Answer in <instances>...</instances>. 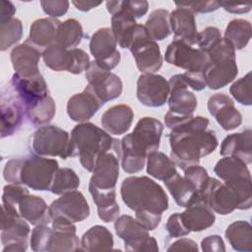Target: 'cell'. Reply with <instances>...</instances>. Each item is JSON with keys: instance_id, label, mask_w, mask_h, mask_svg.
<instances>
[{"instance_id": "obj_28", "label": "cell", "mask_w": 252, "mask_h": 252, "mask_svg": "<svg viewBox=\"0 0 252 252\" xmlns=\"http://www.w3.org/2000/svg\"><path fill=\"white\" fill-rule=\"evenodd\" d=\"M133 119L134 112L129 105L116 104L101 115L100 123L108 134L122 135L130 129Z\"/></svg>"}, {"instance_id": "obj_60", "label": "cell", "mask_w": 252, "mask_h": 252, "mask_svg": "<svg viewBox=\"0 0 252 252\" xmlns=\"http://www.w3.org/2000/svg\"><path fill=\"white\" fill-rule=\"evenodd\" d=\"M73 5L80 11H83V12H87V11H90L91 9L93 8H95L97 6H99L102 2L101 1H86V0H79V1H72Z\"/></svg>"}, {"instance_id": "obj_11", "label": "cell", "mask_w": 252, "mask_h": 252, "mask_svg": "<svg viewBox=\"0 0 252 252\" xmlns=\"http://www.w3.org/2000/svg\"><path fill=\"white\" fill-rule=\"evenodd\" d=\"M165 61L186 72L203 73L209 63L208 54L200 48L179 39H173L166 47Z\"/></svg>"}, {"instance_id": "obj_13", "label": "cell", "mask_w": 252, "mask_h": 252, "mask_svg": "<svg viewBox=\"0 0 252 252\" xmlns=\"http://www.w3.org/2000/svg\"><path fill=\"white\" fill-rule=\"evenodd\" d=\"M121 145L117 144L109 151L101 154L94 166L89 185L102 191L115 190L119 176V159Z\"/></svg>"}, {"instance_id": "obj_48", "label": "cell", "mask_w": 252, "mask_h": 252, "mask_svg": "<svg viewBox=\"0 0 252 252\" xmlns=\"http://www.w3.org/2000/svg\"><path fill=\"white\" fill-rule=\"evenodd\" d=\"M184 177L194 185L198 193L203 189V187L206 185L207 181L210 178L208 171L199 164L191 165L185 168Z\"/></svg>"}, {"instance_id": "obj_27", "label": "cell", "mask_w": 252, "mask_h": 252, "mask_svg": "<svg viewBox=\"0 0 252 252\" xmlns=\"http://www.w3.org/2000/svg\"><path fill=\"white\" fill-rule=\"evenodd\" d=\"M220 154L223 157L239 158L244 163L252 162V130L246 128L241 132L226 136L220 145Z\"/></svg>"}, {"instance_id": "obj_37", "label": "cell", "mask_w": 252, "mask_h": 252, "mask_svg": "<svg viewBox=\"0 0 252 252\" xmlns=\"http://www.w3.org/2000/svg\"><path fill=\"white\" fill-rule=\"evenodd\" d=\"M147 172L158 180H166L177 172L173 160L164 153L155 151L147 157Z\"/></svg>"}, {"instance_id": "obj_30", "label": "cell", "mask_w": 252, "mask_h": 252, "mask_svg": "<svg viewBox=\"0 0 252 252\" xmlns=\"http://www.w3.org/2000/svg\"><path fill=\"white\" fill-rule=\"evenodd\" d=\"M61 22L55 18H41L35 20L30 28V35L27 38L32 44L40 48H47L56 42L57 31Z\"/></svg>"}, {"instance_id": "obj_54", "label": "cell", "mask_w": 252, "mask_h": 252, "mask_svg": "<svg viewBox=\"0 0 252 252\" xmlns=\"http://www.w3.org/2000/svg\"><path fill=\"white\" fill-rule=\"evenodd\" d=\"M120 7L128 11L135 19H138L147 14L149 3L145 0H120Z\"/></svg>"}, {"instance_id": "obj_29", "label": "cell", "mask_w": 252, "mask_h": 252, "mask_svg": "<svg viewBox=\"0 0 252 252\" xmlns=\"http://www.w3.org/2000/svg\"><path fill=\"white\" fill-rule=\"evenodd\" d=\"M185 227L191 232H199L211 227L216 221L215 213L201 200L194 202L186 207L180 214Z\"/></svg>"}, {"instance_id": "obj_17", "label": "cell", "mask_w": 252, "mask_h": 252, "mask_svg": "<svg viewBox=\"0 0 252 252\" xmlns=\"http://www.w3.org/2000/svg\"><path fill=\"white\" fill-rule=\"evenodd\" d=\"M169 95V84L161 75L154 73L141 74L137 81V97L150 107L162 106Z\"/></svg>"}, {"instance_id": "obj_8", "label": "cell", "mask_w": 252, "mask_h": 252, "mask_svg": "<svg viewBox=\"0 0 252 252\" xmlns=\"http://www.w3.org/2000/svg\"><path fill=\"white\" fill-rule=\"evenodd\" d=\"M58 168V161L54 158L38 155L25 157L20 171L21 184L35 191L50 190L54 174Z\"/></svg>"}, {"instance_id": "obj_58", "label": "cell", "mask_w": 252, "mask_h": 252, "mask_svg": "<svg viewBox=\"0 0 252 252\" xmlns=\"http://www.w3.org/2000/svg\"><path fill=\"white\" fill-rule=\"evenodd\" d=\"M16 8L10 1L2 0L0 2V25L5 24L14 18Z\"/></svg>"}, {"instance_id": "obj_16", "label": "cell", "mask_w": 252, "mask_h": 252, "mask_svg": "<svg viewBox=\"0 0 252 252\" xmlns=\"http://www.w3.org/2000/svg\"><path fill=\"white\" fill-rule=\"evenodd\" d=\"M88 85L105 103L120 96L123 90L121 79L114 73L99 67L95 61L90 63L86 70Z\"/></svg>"}, {"instance_id": "obj_7", "label": "cell", "mask_w": 252, "mask_h": 252, "mask_svg": "<svg viewBox=\"0 0 252 252\" xmlns=\"http://www.w3.org/2000/svg\"><path fill=\"white\" fill-rule=\"evenodd\" d=\"M169 95L167 98L169 110L164 115L165 126L171 129L179 122L190 118L197 107L196 95L188 90L182 74L171 76L168 80Z\"/></svg>"}, {"instance_id": "obj_33", "label": "cell", "mask_w": 252, "mask_h": 252, "mask_svg": "<svg viewBox=\"0 0 252 252\" xmlns=\"http://www.w3.org/2000/svg\"><path fill=\"white\" fill-rule=\"evenodd\" d=\"M89 191L96 205L98 218L104 222H111L115 220L120 212V207L116 202L115 190L102 191L89 185Z\"/></svg>"}, {"instance_id": "obj_21", "label": "cell", "mask_w": 252, "mask_h": 252, "mask_svg": "<svg viewBox=\"0 0 252 252\" xmlns=\"http://www.w3.org/2000/svg\"><path fill=\"white\" fill-rule=\"evenodd\" d=\"M208 110L225 131L236 129L242 123V115L233 100L225 94H215L208 100Z\"/></svg>"}, {"instance_id": "obj_23", "label": "cell", "mask_w": 252, "mask_h": 252, "mask_svg": "<svg viewBox=\"0 0 252 252\" xmlns=\"http://www.w3.org/2000/svg\"><path fill=\"white\" fill-rule=\"evenodd\" d=\"M40 57H42V51L28 39L16 45L11 51V62L15 73L25 78L32 77L39 73L38 63Z\"/></svg>"}, {"instance_id": "obj_46", "label": "cell", "mask_w": 252, "mask_h": 252, "mask_svg": "<svg viewBox=\"0 0 252 252\" xmlns=\"http://www.w3.org/2000/svg\"><path fill=\"white\" fill-rule=\"evenodd\" d=\"M29 190L22 185L19 184H8L3 187V194H2V206L11 209V210H18L19 204L22 199L29 195Z\"/></svg>"}, {"instance_id": "obj_39", "label": "cell", "mask_w": 252, "mask_h": 252, "mask_svg": "<svg viewBox=\"0 0 252 252\" xmlns=\"http://www.w3.org/2000/svg\"><path fill=\"white\" fill-rule=\"evenodd\" d=\"M251 24L244 19L231 20L224 31L225 38L235 50L243 49L251 39Z\"/></svg>"}, {"instance_id": "obj_31", "label": "cell", "mask_w": 252, "mask_h": 252, "mask_svg": "<svg viewBox=\"0 0 252 252\" xmlns=\"http://www.w3.org/2000/svg\"><path fill=\"white\" fill-rule=\"evenodd\" d=\"M20 215L32 225L48 224L51 220L49 207L45 201L36 195L25 196L18 207Z\"/></svg>"}, {"instance_id": "obj_35", "label": "cell", "mask_w": 252, "mask_h": 252, "mask_svg": "<svg viewBox=\"0 0 252 252\" xmlns=\"http://www.w3.org/2000/svg\"><path fill=\"white\" fill-rule=\"evenodd\" d=\"M225 238L231 247L240 252L252 251V227L246 220H236L225 229Z\"/></svg>"}, {"instance_id": "obj_55", "label": "cell", "mask_w": 252, "mask_h": 252, "mask_svg": "<svg viewBox=\"0 0 252 252\" xmlns=\"http://www.w3.org/2000/svg\"><path fill=\"white\" fill-rule=\"evenodd\" d=\"M201 248L207 252H224L225 246L220 235L214 234L205 237L201 242Z\"/></svg>"}, {"instance_id": "obj_47", "label": "cell", "mask_w": 252, "mask_h": 252, "mask_svg": "<svg viewBox=\"0 0 252 252\" xmlns=\"http://www.w3.org/2000/svg\"><path fill=\"white\" fill-rule=\"evenodd\" d=\"M52 234L53 228L48 227L47 224L35 225L32 231V236L30 239L32 250L35 252L48 251Z\"/></svg>"}, {"instance_id": "obj_45", "label": "cell", "mask_w": 252, "mask_h": 252, "mask_svg": "<svg viewBox=\"0 0 252 252\" xmlns=\"http://www.w3.org/2000/svg\"><path fill=\"white\" fill-rule=\"evenodd\" d=\"M229 93L233 98L243 105L252 104V92H251V72L247 73L244 77L235 81L229 88Z\"/></svg>"}, {"instance_id": "obj_18", "label": "cell", "mask_w": 252, "mask_h": 252, "mask_svg": "<svg viewBox=\"0 0 252 252\" xmlns=\"http://www.w3.org/2000/svg\"><path fill=\"white\" fill-rule=\"evenodd\" d=\"M90 206L82 192L78 190L61 195L49 206L51 218L64 217L73 222L83 221L90 216Z\"/></svg>"}, {"instance_id": "obj_1", "label": "cell", "mask_w": 252, "mask_h": 252, "mask_svg": "<svg viewBox=\"0 0 252 252\" xmlns=\"http://www.w3.org/2000/svg\"><path fill=\"white\" fill-rule=\"evenodd\" d=\"M209 119L193 116L173 128L169 133L170 158L181 169L199 164L202 158L213 153L219 143L213 130H208Z\"/></svg>"}, {"instance_id": "obj_3", "label": "cell", "mask_w": 252, "mask_h": 252, "mask_svg": "<svg viewBox=\"0 0 252 252\" xmlns=\"http://www.w3.org/2000/svg\"><path fill=\"white\" fill-rule=\"evenodd\" d=\"M125 205L136 212L162 215L168 209V197L164 189L148 176L126 177L120 187Z\"/></svg>"}, {"instance_id": "obj_22", "label": "cell", "mask_w": 252, "mask_h": 252, "mask_svg": "<svg viewBox=\"0 0 252 252\" xmlns=\"http://www.w3.org/2000/svg\"><path fill=\"white\" fill-rule=\"evenodd\" d=\"M104 104L88 85L82 93L72 95L67 102V113L76 122H88Z\"/></svg>"}, {"instance_id": "obj_50", "label": "cell", "mask_w": 252, "mask_h": 252, "mask_svg": "<svg viewBox=\"0 0 252 252\" xmlns=\"http://www.w3.org/2000/svg\"><path fill=\"white\" fill-rule=\"evenodd\" d=\"M69 2L66 0H43L40 6L43 12L51 18H58L65 15L69 9Z\"/></svg>"}, {"instance_id": "obj_42", "label": "cell", "mask_w": 252, "mask_h": 252, "mask_svg": "<svg viewBox=\"0 0 252 252\" xmlns=\"http://www.w3.org/2000/svg\"><path fill=\"white\" fill-rule=\"evenodd\" d=\"M80 186V178L77 173L69 168H58L54 174L50 191L55 195H63L77 190Z\"/></svg>"}, {"instance_id": "obj_36", "label": "cell", "mask_w": 252, "mask_h": 252, "mask_svg": "<svg viewBox=\"0 0 252 252\" xmlns=\"http://www.w3.org/2000/svg\"><path fill=\"white\" fill-rule=\"evenodd\" d=\"M44 64L53 71H67L72 73L74 67V51L58 44H53L42 51Z\"/></svg>"}, {"instance_id": "obj_19", "label": "cell", "mask_w": 252, "mask_h": 252, "mask_svg": "<svg viewBox=\"0 0 252 252\" xmlns=\"http://www.w3.org/2000/svg\"><path fill=\"white\" fill-rule=\"evenodd\" d=\"M31 228L19 211L2 206L1 242L3 246L21 244L28 247Z\"/></svg>"}, {"instance_id": "obj_4", "label": "cell", "mask_w": 252, "mask_h": 252, "mask_svg": "<svg viewBox=\"0 0 252 252\" xmlns=\"http://www.w3.org/2000/svg\"><path fill=\"white\" fill-rule=\"evenodd\" d=\"M70 135L81 164L89 171H93L94 163L101 154L120 143L104 129L91 122L79 123L73 128Z\"/></svg>"}, {"instance_id": "obj_41", "label": "cell", "mask_w": 252, "mask_h": 252, "mask_svg": "<svg viewBox=\"0 0 252 252\" xmlns=\"http://www.w3.org/2000/svg\"><path fill=\"white\" fill-rule=\"evenodd\" d=\"M77 229H54L51 237L49 252L80 251L81 241L76 234Z\"/></svg>"}, {"instance_id": "obj_59", "label": "cell", "mask_w": 252, "mask_h": 252, "mask_svg": "<svg viewBox=\"0 0 252 252\" xmlns=\"http://www.w3.org/2000/svg\"><path fill=\"white\" fill-rule=\"evenodd\" d=\"M220 7L233 14H244L251 10V4H234L229 2H220Z\"/></svg>"}, {"instance_id": "obj_9", "label": "cell", "mask_w": 252, "mask_h": 252, "mask_svg": "<svg viewBox=\"0 0 252 252\" xmlns=\"http://www.w3.org/2000/svg\"><path fill=\"white\" fill-rule=\"evenodd\" d=\"M129 49L142 74L155 73L161 68L163 60L160 48L150 37L145 26L137 24Z\"/></svg>"}, {"instance_id": "obj_6", "label": "cell", "mask_w": 252, "mask_h": 252, "mask_svg": "<svg viewBox=\"0 0 252 252\" xmlns=\"http://www.w3.org/2000/svg\"><path fill=\"white\" fill-rule=\"evenodd\" d=\"M32 150L41 157H59L63 159L77 156L71 135L55 125L39 127L32 136Z\"/></svg>"}, {"instance_id": "obj_52", "label": "cell", "mask_w": 252, "mask_h": 252, "mask_svg": "<svg viewBox=\"0 0 252 252\" xmlns=\"http://www.w3.org/2000/svg\"><path fill=\"white\" fill-rule=\"evenodd\" d=\"M165 228H166L169 236L172 238L185 236L190 233V231L185 227L179 213L172 214L167 219V221L165 223Z\"/></svg>"}, {"instance_id": "obj_15", "label": "cell", "mask_w": 252, "mask_h": 252, "mask_svg": "<svg viewBox=\"0 0 252 252\" xmlns=\"http://www.w3.org/2000/svg\"><path fill=\"white\" fill-rule=\"evenodd\" d=\"M11 88L22 101L25 114L50 95L47 84L40 73L29 78L15 73L11 79Z\"/></svg>"}, {"instance_id": "obj_5", "label": "cell", "mask_w": 252, "mask_h": 252, "mask_svg": "<svg viewBox=\"0 0 252 252\" xmlns=\"http://www.w3.org/2000/svg\"><path fill=\"white\" fill-rule=\"evenodd\" d=\"M215 173L228 187H230L239 199V210H249L252 205L251 174L239 158L224 157L215 165Z\"/></svg>"}, {"instance_id": "obj_57", "label": "cell", "mask_w": 252, "mask_h": 252, "mask_svg": "<svg viewBox=\"0 0 252 252\" xmlns=\"http://www.w3.org/2000/svg\"><path fill=\"white\" fill-rule=\"evenodd\" d=\"M167 251H198L197 243L190 238H181L173 242Z\"/></svg>"}, {"instance_id": "obj_2", "label": "cell", "mask_w": 252, "mask_h": 252, "mask_svg": "<svg viewBox=\"0 0 252 252\" xmlns=\"http://www.w3.org/2000/svg\"><path fill=\"white\" fill-rule=\"evenodd\" d=\"M163 131L162 123L155 117L141 118L134 130L120 141L121 166L127 173L141 171L150 153L158 151Z\"/></svg>"}, {"instance_id": "obj_51", "label": "cell", "mask_w": 252, "mask_h": 252, "mask_svg": "<svg viewBox=\"0 0 252 252\" xmlns=\"http://www.w3.org/2000/svg\"><path fill=\"white\" fill-rule=\"evenodd\" d=\"M23 158H11L9 159L3 169V177L4 179L12 184H21L20 180V171L22 166Z\"/></svg>"}, {"instance_id": "obj_40", "label": "cell", "mask_w": 252, "mask_h": 252, "mask_svg": "<svg viewBox=\"0 0 252 252\" xmlns=\"http://www.w3.org/2000/svg\"><path fill=\"white\" fill-rule=\"evenodd\" d=\"M84 37V31L81 23L76 19H68L60 24L55 44L66 49H73L78 46Z\"/></svg>"}, {"instance_id": "obj_10", "label": "cell", "mask_w": 252, "mask_h": 252, "mask_svg": "<svg viewBox=\"0 0 252 252\" xmlns=\"http://www.w3.org/2000/svg\"><path fill=\"white\" fill-rule=\"evenodd\" d=\"M116 234L124 240L126 251H158L157 240L150 236L149 230L137 220L129 215H122L115 220Z\"/></svg>"}, {"instance_id": "obj_49", "label": "cell", "mask_w": 252, "mask_h": 252, "mask_svg": "<svg viewBox=\"0 0 252 252\" xmlns=\"http://www.w3.org/2000/svg\"><path fill=\"white\" fill-rule=\"evenodd\" d=\"M221 33L220 29L216 27H207L198 35V48L207 52L210 47H212L216 42L221 38Z\"/></svg>"}, {"instance_id": "obj_26", "label": "cell", "mask_w": 252, "mask_h": 252, "mask_svg": "<svg viewBox=\"0 0 252 252\" xmlns=\"http://www.w3.org/2000/svg\"><path fill=\"white\" fill-rule=\"evenodd\" d=\"M238 74L236 59H220L209 61L204 70V78L207 87L211 90H219L231 83Z\"/></svg>"}, {"instance_id": "obj_43", "label": "cell", "mask_w": 252, "mask_h": 252, "mask_svg": "<svg viewBox=\"0 0 252 252\" xmlns=\"http://www.w3.org/2000/svg\"><path fill=\"white\" fill-rule=\"evenodd\" d=\"M55 112H56L55 102L51 97V95H48L36 106L27 111L26 115L33 125L44 126V125H47L52 120V118L55 115Z\"/></svg>"}, {"instance_id": "obj_14", "label": "cell", "mask_w": 252, "mask_h": 252, "mask_svg": "<svg viewBox=\"0 0 252 252\" xmlns=\"http://www.w3.org/2000/svg\"><path fill=\"white\" fill-rule=\"evenodd\" d=\"M90 51L95 63L108 71L120 62L121 55L117 49V41L110 28H101L94 32L90 40Z\"/></svg>"}, {"instance_id": "obj_34", "label": "cell", "mask_w": 252, "mask_h": 252, "mask_svg": "<svg viewBox=\"0 0 252 252\" xmlns=\"http://www.w3.org/2000/svg\"><path fill=\"white\" fill-rule=\"evenodd\" d=\"M112 233L102 225H94L82 236L81 248L83 251H106L113 248Z\"/></svg>"}, {"instance_id": "obj_24", "label": "cell", "mask_w": 252, "mask_h": 252, "mask_svg": "<svg viewBox=\"0 0 252 252\" xmlns=\"http://www.w3.org/2000/svg\"><path fill=\"white\" fill-rule=\"evenodd\" d=\"M25 108L16 95L12 88L9 94L2 93L1 94V137L5 138L13 135L21 126Z\"/></svg>"}, {"instance_id": "obj_56", "label": "cell", "mask_w": 252, "mask_h": 252, "mask_svg": "<svg viewBox=\"0 0 252 252\" xmlns=\"http://www.w3.org/2000/svg\"><path fill=\"white\" fill-rule=\"evenodd\" d=\"M182 76L188 87L194 91H202L207 87L203 73L185 72L182 74Z\"/></svg>"}, {"instance_id": "obj_44", "label": "cell", "mask_w": 252, "mask_h": 252, "mask_svg": "<svg viewBox=\"0 0 252 252\" xmlns=\"http://www.w3.org/2000/svg\"><path fill=\"white\" fill-rule=\"evenodd\" d=\"M23 35V24L20 19L13 18L9 22L0 25V49L7 50L16 44Z\"/></svg>"}, {"instance_id": "obj_20", "label": "cell", "mask_w": 252, "mask_h": 252, "mask_svg": "<svg viewBox=\"0 0 252 252\" xmlns=\"http://www.w3.org/2000/svg\"><path fill=\"white\" fill-rule=\"evenodd\" d=\"M105 5L107 11L111 14V31L117 43L120 47L129 49L137 27L136 19L120 7V0L106 1Z\"/></svg>"}, {"instance_id": "obj_38", "label": "cell", "mask_w": 252, "mask_h": 252, "mask_svg": "<svg viewBox=\"0 0 252 252\" xmlns=\"http://www.w3.org/2000/svg\"><path fill=\"white\" fill-rule=\"evenodd\" d=\"M170 13L165 9H157L151 12L145 24V28L150 37L155 40H163L171 33Z\"/></svg>"}, {"instance_id": "obj_32", "label": "cell", "mask_w": 252, "mask_h": 252, "mask_svg": "<svg viewBox=\"0 0 252 252\" xmlns=\"http://www.w3.org/2000/svg\"><path fill=\"white\" fill-rule=\"evenodd\" d=\"M163 182L173 197L175 203L179 207L186 208L194 202L200 200L199 193L194 185L184 176H181L178 172L174 173Z\"/></svg>"}, {"instance_id": "obj_12", "label": "cell", "mask_w": 252, "mask_h": 252, "mask_svg": "<svg viewBox=\"0 0 252 252\" xmlns=\"http://www.w3.org/2000/svg\"><path fill=\"white\" fill-rule=\"evenodd\" d=\"M200 200L214 213L228 215L239 210V199L236 193L222 181L210 177L206 185L199 192Z\"/></svg>"}, {"instance_id": "obj_53", "label": "cell", "mask_w": 252, "mask_h": 252, "mask_svg": "<svg viewBox=\"0 0 252 252\" xmlns=\"http://www.w3.org/2000/svg\"><path fill=\"white\" fill-rule=\"evenodd\" d=\"M177 7L187 8L193 13H210L218 10L220 7V2L218 1H199V2H183L175 3Z\"/></svg>"}, {"instance_id": "obj_25", "label": "cell", "mask_w": 252, "mask_h": 252, "mask_svg": "<svg viewBox=\"0 0 252 252\" xmlns=\"http://www.w3.org/2000/svg\"><path fill=\"white\" fill-rule=\"evenodd\" d=\"M171 32L174 33V39L185 41L190 45H197L199 32L195 16L192 11L187 8L177 7L169 16Z\"/></svg>"}]
</instances>
